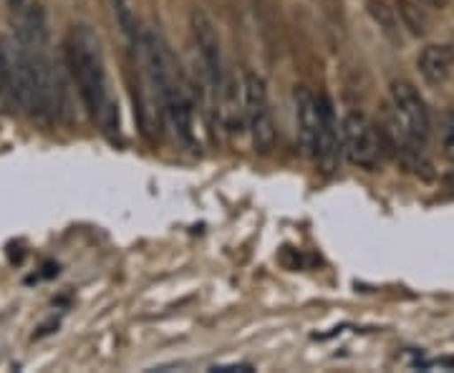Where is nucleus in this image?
<instances>
[{"label": "nucleus", "instance_id": "nucleus-1", "mask_svg": "<svg viewBox=\"0 0 454 373\" xmlns=\"http://www.w3.org/2000/svg\"><path fill=\"white\" fill-rule=\"evenodd\" d=\"M137 51H139V61L145 66L146 82L152 86L154 97L160 98L164 121L169 124L179 144L187 146L190 152H197L195 109L167 41L152 28H142Z\"/></svg>", "mask_w": 454, "mask_h": 373}, {"label": "nucleus", "instance_id": "nucleus-2", "mask_svg": "<svg viewBox=\"0 0 454 373\" xmlns=\"http://www.w3.org/2000/svg\"><path fill=\"white\" fill-rule=\"evenodd\" d=\"M66 66L76 83V91L82 97L83 109L91 119H97L98 127L109 136H119V104L109 91L104 51L97 31L91 26H74L66 38Z\"/></svg>", "mask_w": 454, "mask_h": 373}, {"label": "nucleus", "instance_id": "nucleus-3", "mask_svg": "<svg viewBox=\"0 0 454 373\" xmlns=\"http://www.w3.org/2000/svg\"><path fill=\"white\" fill-rule=\"evenodd\" d=\"M245 124L250 131V142L258 154H270L276 146V119L270 109L268 83L255 71H245L243 76Z\"/></svg>", "mask_w": 454, "mask_h": 373}, {"label": "nucleus", "instance_id": "nucleus-4", "mask_svg": "<svg viewBox=\"0 0 454 373\" xmlns=\"http://www.w3.org/2000/svg\"><path fill=\"white\" fill-rule=\"evenodd\" d=\"M343 157L358 169H376L384 157L381 131L376 129L369 116L348 112L343 116V134H340Z\"/></svg>", "mask_w": 454, "mask_h": 373}, {"label": "nucleus", "instance_id": "nucleus-5", "mask_svg": "<svg viewBox=\"0 0 454 373\" xmlns=\"http://www.w3.org/2000/svg\"><path fill=\"white\" fill-rule=\"evenodd\" d=\"M190 28H192V38H195L197 53L202 68L207 74V82L212 89L217 91L223 82H225V64H223V43H220V33L215 28L212 18L205 11H192L190 16Z\"/></svg>", "mask_w": 454, "mask_h": 373}, {"label": "nucleus", "instance_id": "nucleus-6", "mask_svg": "<svg viewBox=\"0 0 454 373\" xmlns=\"http://www.w3.org/2000/svg\"><path fill=\"white\" fill-rule=\"evenodd\" d=\"M293 109H295V134L303 157L310 162L318 159V131H321V101L309 86L293 89Z\"/></svg>", "mask_w": 454, "mask_h": 373}, {"label": "nucleus", "instance_id": "nucleus-7", "mask_svg": "<svg viewBox=\"0 0 454 373\" xmlns=\"http://www.w3.org/2000/svg\"><path fill=\"white\" fill-rule=\"evenodd\" d=\"M318 101H321V131H318V159H316V164H321L325 172H333L339 164V157L343 154V149H340L343 121H339L331 97L318 94Z\"/></svg>", "mask_w": 454, "mask_h": 373}, {"label": "nucleus", "instance_id": "nucleus-8", "mask_svg": "<svg viewBox=\"0 0 454 373\" xmlns=\"http://www.w3.org/2000/svg\"><path fill=\"white\" fill-rule=\"evenodd\" d=\"M419 74L424 76V82L432 83V86H439L444 83L454 71V51L450 46H427V49L419 53Z\"/></svg>", "mask_w": 454, "mask_h": 373}, {"label": "nucleus", "instance_id": "nucleus-9", "mask_svg": "<svg viewBox=\"0 0 454 373\" xmlns=\"http://www.w3.org/2000/svg\"><path fill=\"white\" fill-rule=\"evenodd\" d=\"M0 101L8 109L18 106V71H16V43L0 38Z\"/></svg>", "mask_w": 454, "mask_h": 373}, {"label": "nucleus", "instance_id": "nucleus-10", "mask_svg": "<svg viewBox=\"0 0 454 373\" xmlns=\"http://www.w3.org/2000/svg\"><path fill=\"white\" fill-rule=\"evenodd\" d=\"M112 11H114V20L119 26L121 35L129 41V46L137 49V41H139V20H137V13L131 8V0H112Z\"/></svg>", "mask_w": 454, "mask_h": 373}, {"label": "nucleus", "instance_id": "nucleus-11", "mask_svg": "<svg viewBox=\"0 0 454 373\" xmlns=\"http://www.w3.org/2000/svg\"><path fill=\"white\" fill-rule=\"evenodd\" d=\"M369 13H372L376 26L381 28L384 35L399 38V13H396V8H391L387 0H369Z\"/></svg>", "mask_w": 454, "mask_h": 373}, {"label": "nucleus", "instance_id": "nucleus-12", "mask_svg": "<svg viewBox=\"0 0 454 373\" xmlns=\"http://www.w3.org/2000/svg\"><path fill=\"white\" fill-rule=\"evenodd\" d=\"M399 11V16L404 20V26L411 33H417V35H424L427 33V8H422L419 3H414V0H399V5H396Z\"/></svg>", "mask_w": 454, "mask_h": 373}, {"label": "nucleus", "instance_id": "nucleus-13", "mask_svg": "<svg viewBox=\"0 0 454 373\" xmlns=\"http://www.w3.org/2000/svg\"><path fill=\"white\" fill-rule=\"evenodd\" d=\"M444 157L454 162V124L444 131Z\"/></svg>", "mask_w": 454, "mask_h": 373}, {"label": "nucleus", "instance_id": "nucleus-14", "mask_svg": "<svg viewBox=\"0 0 454 373\" xmlns=\"http://www.w3.org/2000/svg\"><path fill=\"white\" fill-rule=\"evenodd\" d=\"M5 5H8L13 13H20V11L26 8V0H5Z\"/></svg>", "mask_w": 454, "mask_h": 373}, {"label": "nucleus", "instance_id": "nucleus-15", "mask_svg": "<svg viewBox=\"0 0 454 373\" xmlns=\"http://www.w3.org/2000/svg\"><path fill=\"white\" fill-rule=\"evenodd\" d=\"M414 3H419L422 8H442L444 5V0H414Z\"/></svg>", "mask_w": 454, "mask_h": 373}, {"label": "nucleus", "instance_id": "nucleus-16", "mask_svg": "<svg viewBox=\"0 0 454 373\" xmlns=\"http://www.w3.org/2000/svg\"><path fill=\"white\" fill-rule=\"evenodd\" d=\"M447 190H450V192L454 195V175H450V177H447Z\"/></svg>", "mask_w": 454, "mask_h": 373}]
</instances>
